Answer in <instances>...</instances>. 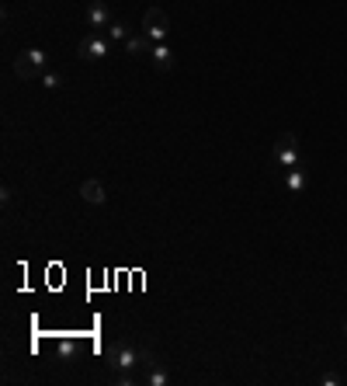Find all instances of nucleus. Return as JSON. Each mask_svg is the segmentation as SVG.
Here are the masks:
<instances>
[{
  "label": "nucleus",
  "instance_id": "f257e3e1",
  "mask_svg": "<svg viewBox=\"0 0 347 386\" xmlns=\"http://www.w3.org/2000/svg\"><path fill=\"white\" fill-rule=\"evenodd\" d=\"M150 358H157L153 351H146V348H139V344H132V341H115L108 351H105V365L112 369V372H136L139 365H146Z\"/></svg>",
  "mask_w": 347,
  "mask_h": 386
},
{
  "label": "nucleus",
  "instance_id": "f03ea898",
  "mask_svg": "<svg viewBox=\"0 0 347 386\" xmlns=\"http://www.w3.org/2000/svg\"><path fill=\"white\" fill-rule=\"evenodd\" d=\"M46 67H49V56L42 53V49H25L18 60H15V74L21 77V81H42V74H46Z\"/></svg>",
  "mask_w": 347,
  "mask_h": 386
},
{
  "label": "nucleus",
  "instance_id": "7ed1b4c3",
  "mask_svg": "<svg viewBox=\"0 0 347 386\" xmlns=\"http://www.w3.org/2000/svg\"><path fill=\"white\" fill-rule=\"evenodd\" d=\"M271 164H274V167H285V171L299 167V136H295V133H281V136H278V143H274V150H271Z\"/></svg>",
  "mask_w": 347,
  "mask_h": 386
},
{
  "label": "nucleus",
  "instance_id": "20e7f679",
  "mask_svg": "<svg viewBox=\"0 0 347 386\" xmlns=\"http://www.w3.org/2000/svg\"><path fill=\"white\" fill-rule=\"evenodd\" d=\"M143 32H146L153 42H167V35H170V18H167V11L150 8V11L143 15Z\"/></svg>",
  "mask_w": 347,
  "mask_h": 386
},
{
  "label": "nucleus",
  "instance_id": "39448f33",
  "mask_svg": "<svg viewBox=\"0 0 347 386\" xmlns=\"http://www.w3.org/2000/svg\"><path fill=\"white\" fill-rule=\"evenodd\" d=\"M112 53V39L105 35V32H91L84 42H80V56L87 60V63H98V60H105Z\"/></svg>",
  "mask_w": 347,
  "mask_h": 386
},
{
  "label": "nucleus",
  "instance_id": "423d86ee",
  "mask_svg": "<svg viewBox=\"0 0 347 386\" xmlns=\"http://www.w3.org/2000/svg\"><path fill=\"white\" fill-rule=\"evenodd\" d=\"M112 22H115V18H112V8L105 4V0H91V4H87V25H91L94 32H105Z\"/></svg>",
  "mask_w": 347,
  "mask_h": 386
},
{
  "label": "nucleus",
  "instance_id": "0eeeda50",
  "mask_svg": "<svg viewBox=\"0 0 347 386\" xmlns=\"http://www.w3.org/2000/svg\"><path fill=\"white\" fill-rule=\"evenodd\" d=\"M122 49H125L129 56H150V53H153V39H150L146 32H136V35H129V39L122 42Z\"/></svg>",
  "mask_w": 347,
  "mask_h": 386
},
{
  "label": "nucleus",
  "instance_id": "6e6552de",
  "mask_svg": "<svg viewBox=\"0 0 347 386\" xmlns=\"http://www.w3.org/2000/svg\"><path fill=\"white\" fill-rule=\"evenodd\" d=\"M80 195H84L87 205H105V202H108V192H105V185H101L98 178H87V181L80 185Z\"/></svg>",
  "mask_w": 347,
  "mask_h": 386
},
{
  "label": "nucleus",
  "instance_id": "1a4fd4ad",
  "mask_svg": "<svg viewBox=\"0 0 347 386\" xmlns=\"http://www.w3.org/2000/svg\"><path fill=\"white\" fill-rule=\"evenodd\" d=\"M150 386H170V372H167V365L160 362V358H150L146 362V376H143Z\"/></svg>",
  "mask_w": 347,
  "mask_h": 386
},
{
  "label": "nucleus",
  "instance_id": "9d476101",
  "mask_svg": "<svg viewBox=\"0 0 347 386\" xmlns=\"http://www.w3.org/2000/svg\"><path fill=\"white\" fill-rule=\"evenodd\" d=\"M150 60H153V67H157V70H163V74H167V70L174 67V49H170L167 42H153Z\"/></svg>",
  "mask_w": 347,
  "mask_h": 386
},
{
  "label": "nucleus",
  "instance_id": "9b49d317",
  "mask_svg": "<svg viewBox=\"0 0 347 386\" xmlns=\"http://www.w3.org/2000/svg\"><path fill=\"white\" fill-rule=\"evenodd\" d=\"M305 185H309V178H305V167H292V171L285 174V188H288L292 195H302V192H305Z\"/></svg>",
  "mask_w": 347,
  "mask_h": 386
},
{
  "label": "nucleus",
  "instance_id": "f8f14e48",
  "mask_svg": "<svg viewBox=\"0 0 347 386\" xmlns=\"http://www.w3.org/2000/svg\"><path fill=\"white\" fill-rule=\"evenodd\" d=\"M73 355H77V337H60L56 341V358L60 362H73Z\"/></svg>",
  "mask_w": 347,
  "mask_h": 386
},
{
  "label": "nucleus",
  "instance_id": "ddd939ff",
  "mask_svg": "<svg viewBox=\"0 0 347 386\" xmlns=\"http://www.w3.org/2000/svg\"><path fill=\"white\" fill-rule=\"evenodd\" d=\"M105 35H108V39H112V42H125V39H129V35H132V32H129V28H125V25H122V22H112V25H108V28H105Z\"/></svg>",
  "mask_w": 347,
  "mask_h": 386
},
{
  "label": "nucleus",
  "instance_id": "4468645a",
  "mask_svg": "<svg viewBox=\"0 0 347 386\" xmlns=\"http://www.w3.org/2000/svg\"><path fill=\"white\" fill-rule=\"evenodd\" d=\"M42 87H49V91H60V87H63V77H60L56 70H46V74H42Z\"/></svg>",
  "mask_w": 347,
  "mask_h": 386
},
{
  "label": "nucleus",
  "instance_id": "2eb2a0df",
  "mask_svg": "<svg viewBox=\"0 0 347 386\" xmlns=\"http://www.w3.org/2000/svg\"><path fill=\"white\" fill-rule=\"evenodd\" d=\"M319 383H323V386H337V383H340V376H333V372H323V376H319Z\"/></svg>",
  "mask_w": 347,
  "mask_h": 386
},
{
  "label": "nucleus",
  "instance_id": "dca6fc26",
  "mask_svg": "<svg viewBox=\"0 0 347 386\" xmlns=\"http://www.w3.org/2000/svg\"><path fill=\"white\" fill-rule=\"evenodd\" d=\"M344 334H347V320H344Z\"/></svg>",
  "mask_w": 347,
  "mask_h": 386
}]
</instances>
